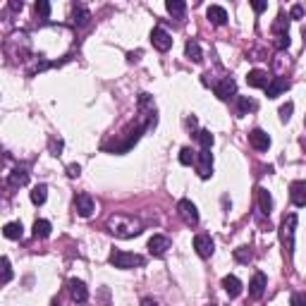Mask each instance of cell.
<instances>
[{"label":"cell","instance_id":"obj_32","mask_svg":"<svg viewBox=\"0 0 306 306\" xmlns=\"http://www.w3.org/2000/svg\"><path fill=\"white\" fill-rule=\"evenodd\" d=\"M194 160H197V156H194V151L191 149H182L180 151V163L182 165H191Z\"/></svg>","mask_w":306,"mask_h":306},{"label":"cell","instance_id":"obj_7","mask_svg":"<svg viewBox=\"0 0 306 306\" xmlns=\"http://www.w3.org/2000/svg\"><path fill=\"white\" fill-rule=\"evenodd\" d=\"M74 211H77L81 218H91L96 211L94 199L89 197V194H77V199H74Z\"/></svg>","mask_w":306,"mask_h":306},{"label":"cell","instance_id":"obj_22","mask_svg":"<svg viewBox=\"0 0 306 306\" xmlns=\"http://www.w3.org/2000/svg\"><path fill=\"white\" fill-rule=\"evenodd\" d=\"M273 34L275 36H287V34H290V19H287V17H277V19H275V24H273Z\"/></svg>","mask_w":306,"mask_h":306},{"label":"cell","instance_id":"obj_5","mask_svg":"<svg viewBox=\"0 0 306 306\" xmlns=\"http://www.w3.org/2000/svg\"><path fill=\"white\" fill-rule=\"evenodd\" d=\"M151 43H153V48H158L160 53H165V50L173 48V36L165 32L163 26H156V29L151 32Z\"/></svg>","mask_w":306,"mask_h":306},{"label":"cell","instance_id":"obj_39","mask_svg":"<svg viewBox=\"0 0 306 306\" xmlns=\"http://www.w3.org/2000/svg\"><path fill=\"white\" fill-rule=\"evenodd\" d=\"M290 46V34L287 36H277V48H287Z\"/></svg>","mask_w":306,"mask_h":306},{"label":"cell","instance_id":"obj_28","mask_svg":"<svg viewBox=\"0 0 306 306\" xmlns=\"http://www.w3.org/2000/svg\"><path fill=\"white\" fill-rule=\"evenodd\" d=\"M91 19V15H89L87 8H81V5H74V24H79V26H84V24Z\"/></svg>","mask_w":306,"mask_h":306},{"label":"cell","instance_id":"obj_37","mask_svg":"<svg viewBox=\"0 0 306 306\" xmlns=\"http://www.w3.org/2000/svg\"><path fill=\"white\" fill-rule=\"evenodd\" d=\"M292 306H306L304 294H292Z\"/></svg>","mask_w":306,"mask_h":306},{"label":"cell","instance_id":"obj_26","mask_svg":"<svg viewBox=\"0 0 306 306\" xmlns=\"http://www.w3.org/2000/svg\"><path fill=\"white\" fill-rule=\"evenodd\" d=\"M259 206H261V211L266 213V215L273 211V199H270V194H268L266 189H259Z\"/></svg>","mask_w":306,"mask_h":306},{"label":"cell","instance_id":"obj_23","mask_svg":"<svg viewBox=\"0 0 306 306\" xmlns=\"http://www.w3.org/2000/svg\"><path fill=\"white\" fill-rule=\"evenodd\" d=\"M50 222L48 220H36L34 222V237H41V239H46V237H50Z\"/></svg>","mask_w":306,"mask_h":306},{"label":"cell","instance_id":"obj_40","mask_svg":"<svg viewBox=\"0 0 306 306\" xmlns=\"http://www.w3.org/2000/svg\"><path fill=\"white\" fill-rule=\"evenodd\" d=\"M22 8H24L22 0H19V3H17V0H12V3H10V10H12V12H19Z\"/></svg>","mask_w":306,"mask_h":306},{"label":"cell","instance_id":"obj_2","mask_svg":"<svg viewBox=\"0 0 306 306\" xmlns=\"http://www.w3.org/2000/svg\"><path fill=\"white\" fill-rule=\"evenodd\" d=\"M110 232L118 237H132V235H139L142 230H139V222H134V220H129L125 225V218H110Z\"/></svg>","mask_w":306,"mask_h":306},{"label":"cell","instance_id":"obj_33","mask_svg":"<svg viewBox=\"0 0 306 306\" xmlns=\"http://www.w3.org/2000/svg\"><path fill=\"white\" fill-rule=\"evenodd\" d=\"M249 110H256V101L242 96V98H239V113H249Z\"/></svg>","mask_w":306,"mask_h":306},{"label":"cell","instance_id":"obj_24","mask_svg":"<svg viewBox=\"0 0 306 306\" xmlns=\"http://www.w3.org/2000/svg\"><path fill=\"white\" fill-rule=\"evenodd\" d=\"M165 8H168L170 15L182 17L184 12H187V3H182V0H168V3H165Z\"/></svg>","mask_w":306,"mask_h":306},{"label":"cell","instance_id":"obj_20","mask_svg":"<svg viewBox=\"0 0 306 306\" xmlns=\"http://www.w3.org/2000/svg\"><path fill=\"white\" fill-rule=\"evenodd\" d=\"M10 187H24L26 182H29V173L24 170V168H17V170H12L10 173Z\"/></svg>","mask_w":306,"mask_h":306},{"label":"cell","instance_id":"obj_38","mask_svg":"<svg viewBox=\"0 0 306 306\" xmlns=\"http://www.w3.org/2000/svg\"><path fill=\"white\" fill-rule=\"evenodd\" d=\"M252 8H254V12H263V10L268 8V3H261V0H254V3H252Z\"/></svg>","mask_w":306,"mask_h":306},{"label":"cell","instance_id":"obj_27","mask_svg":"<svg viewBox=\"0 0 306 306\" xmlns=\"http://www.w3.org/2000/svg\"><path fill=\"white\" fill-rule=\"evenodd\" d=\"M46 199H48V187H46V184L34 187V191H32V201H34V204H36V206L46 204Z\"/></svg>","mask_w":306,"mask_h":306},{"label":"cell","instance_id":"obj_1","mask_svg":"<svg viewBox=\"0 0 306 306\" xmlns=\"http://www.w3.org/2000/svg\"><path fill=\"white\" fill-rule=\"evenodd\" d=\"M108 261L115 268H122V270H129V268H134V266H144V256H139V254H127V252H122V249H113Z\"/></svg>","mask_w":306,"mask_h":306},{"label":"cell","instance_id":"obj_15","mask_svg":"<svg viewBox=\"0 0 306 306\" xmlns=\"http://www.w3.org/2000/svg\"><path fill=\"white\" fill-rule=\"evenodd\" d=\"M268 81H270V79H268V74L263 70H252L246 74V84L252 89H266Z\"/></svg>","mask_w":306,"mask_h":306},{"label":"cell","instance_id":"obj_13","mask_svg":"<svg viewBox=\"0 0 306 306\" xmlns=\"http://www.w3.org/2000/svg\"><path fill=\"white\" fill-rule=\"evenodd\" d=\"M249 144H252L256 151H268L270 149V136H268L263 129H254V132L249 134Z\"/></svg>","mask_w":306,"mask_h":306},{"label":"cell","instance_id":"obj_12","mask_svg":"<svg viewBox=\"0 0 306 306\" xmlns=\"http://www.w3.org/2000/svg\"><path fill=\"white\" fill-rule=\"evenodd\" d=\"M168 249H170V239H168V237L153 235V237L149 239V252H151V256H163Z\"/></svg>","mask_w":306,"mask_h":306},{"label":"cell","instance_id":"obj_21","mask_svg":"<svg viewBox=\"0 0 306 306\" xmlns=\"http://www.w3.org/2000/svg\"><path fill=\"white\" fill-rule=\"evenodd\" d=\"M3 235L8 237V239H22V235H24L22 222H8V225L3 228Z\"/></svg>","mask_w":306,"mask_h":306},{"label":"cell","instance_id":"obj_16","mask_svg":"<svg viewBox=\"0 0 306 306\" xmlns=\"http://www.w3.org/2000/svg\"><path fill=\"white\" fill-rule=\"evenodd\" d=\"M70 294L72 299L77 301V304H84L89 299V290H87V285L81 283V280H70Z\"/></svg>","mask_w":306,"mask_h":306},{"label":"cell","instance_id":"obj_19","mask_svg":"<svg viewBox=\"0 0 306 306\" xmlns=\"http://www.w3.org/2000/svg\"><path fill=\"white\" fill-rule=\"evenodd\" d=\"M184 53H187L189 60H194V63H201L204 60V53H201V46H199V41H187V46H184Z\"/></svg>","mask_w":306,"mask_h":306},{"label":"cell","instance_id":"obj_35","mask_svg":"<svg viewBox=\"0 0 306 306\" xmlns=\"http://www.w3.org/2000/svg\"><path fill=\"white\" fill-rule=\"evenodd\" d=\"M67 175H70V177H79V175H81V168H79L77 163L67 165Z\"/></svg>","mask_w":306,"mask_h":306},{"label":"cell","instance_id":"obj_31","mask_svg":"<svg viewBox=\"0 0 306 306\" xmlns=\"http://www.w3.org/2000/svg\"><path fill=\"white\" fill-rule=\"evenodd\" d=\"M235 259L239 261V263H249V261H252V249H249V246H239V249H235Z\"/></svg>","mask_w":306,"mask_h":306},{"label":"cell","instance_id":"obj_34","mask_svg":"<svg viewBox=\"0 0 306 306\" xmlns=\"http://www.w3.org/2000/svg\"><path fill=\"white\" fill-rule=\"evenodd\" d=\"M292 110H294V105H292L290 101H287L283 108H280V120H283V122H287V120L292 118Z\"/></svg>","mask_w":306,"mask_h":306},{"label":"cell","instance_id":"obj_41","mask_svg":"<svg viewBox=\"0 0 306 306\" xmlns=\"http://www.w3.org/2000/svg\"><path fill=\"white\" fill-rule=\"evenodd\" d=\"M142 306H158V304H156V301H153V299H144V301H142Z\"/></svg>","mask_w":306,"mask_h":306},{"label":"cell","instance_id":"obj_11","mask_svg":"<svg viewBox=\"0 0 306 306\" xmlns=\"http://www.w3.org/2000/svg\"><path fill=\"white\" fill-rule=\"evenodd\" d=\"M266 285H268L266 275H263V273H254L252 283H249V297H252V299H261V297H263V292H266Z\"/></svg>","mask_w":306,"mask_h":306},{"label":"cell","instance_id":"obj_36","mask_svg":"<svg viewBox=\"0 0 306 306\" xmlns=\"http://www.w3.org/2000/svg\"><path fill=\"white\" fill-rule=\"evenodd\" d=\"M290 17L292 19H301V17H304V8H301V5H294L292 12H290Z\"/></svg>","mask_w":306,"mask_h":306},{"label":"cell","instance_id":"obj_17","mask_svg":"<svg viewBox=\"0 0 306 306\" xmlns=\"http://www.w3.org/2000/svg\"><path fill=\"white\" fill-rule=\"evenodd\" d=\"M222 287H225V292L230 294V299L242 294V283H239V277H235V275H225V277H222Z\"/></svg>","mask_w":306,"mask_h":306},{"label":"cell","instance_id":"obj_8","mask_svg":"<svg viewBox=\"0 0 306 306\" xmlns=\"http://www.w3.org/2000/svg\"><path fill=\"white\" fill-rule=\"evenodd\" d=\"M194 249H197V254L201 256V259H211L213 249H215L211 235H197L194 237Z\"/></svg>","mask_w":306,"mask_h":306},{"label":"cell","instance_id":"obj_30","mask_svg":"<svg viewBox=\"0 0 306 306\" xmlns=\"http://www.w3.org/2000/svg\"><path fill=\"white\" fill-rule=\"evenodd\" d=\"M34 10H36V15H39L41 19H48V17H50V3H48V0H39V3L34 5Z\"/></svg>","mask_w":306,"mask_h":306},{"label":"cell","instance_id":"obj_3","mask_svg":"<svg viewBox=\"0 0 306 306\" xmlns=\"http://www.w3.org/2000/svg\"><path fill=\"white\" fill-rule=\"evenodd\" d=\"M177 213H180V218L184 220L187 225H199V211H197V206L191 204L189 199L177 201Z\"/></svg>","mask_w":306,"mask_h":306},{"label":"cell","instance_id":"obj_14","mask_svg":"<svg viewBox=\"0 0 306 306\" xmlns=\"http://www.w3.org/2000/svg\"><path fill=\"white\" fill-rule=\"evenodd\" d=\"M287 79L285 77H273L270 81H268V87H266V94H268V98H277V96L283 94V91H287Z\"/></svg>","mask_w":306,"mask_h":306},{"label":"cell","instance_id":"obj_9","mask_svg":"<svg viewBox=\"0 0 306 306\" xmlns=\"http://www.w3.org/2000/svg\"><path fill=\"white\" fill-rule=\"evenodd\" d=\"M290 199L292 204L297 206V208H301V206H306V182L297 180L290 184Z\"/></svg>","mask_w":306,"mask_h":306},{"label":"cell","instance_id":"obj_42","mask_svg":"<svg viewBox=\"0 0 306 306\" xmlns=\"http://www.w3.org/2000/svg\"><path fill=\"white\" fill-rule=\"evenodd\" d=\"M208 306H215V304H208Z\"/></svg>","mask_w":306,"mask_h":306},{"label":"cell","instance_id":"obj_10","mask_svg":"<svg viewBox=\"0 0 306 306\" xmlns=\"http://www.w3.org/2000/svg\"><path fill=\"white\" fill-rule=\"evenodd\" d=\"M294 228H297V215L292 213V215H287L283 222V242L287 244L290 252H292V246H294Z\"/></svg>","mask_w":306,"mask_h":306},{"label":"cell","instance_id":"obj_4","mask_svg":"<svg viewBox=\"0 0 306 306\" xmlns=\"http://www.w3.org/2000/svg\"><path fill=\"white\" fill-rule=\"evenodd\" d=\"M194 163H197V168H199V177H201V180H208L213 175V153L211 151L201 149Z\"/></svg>","mask_w":306,"mask_h":306},{"label":"cell","instance_id":"obj_25","mask_svg":"<svg viewBox=\"0 0 306 306\" xmlns=\"http://www.w3.org/2000/svg\"><path fill=\"white\" fill-rule=\"evenodd\" d=\"M12 266H10V261L5 256H0V283H10L12 280Z\"/></svg>","mask_w":306,"mask_h":306},{"label":"cell","instance_id":"obj_18","mask_svg":"<svg viewBox=\"0 0 306 306\" xmlns=\"http://www.w3.org/2000/svg\"><path fill=\"white\" fill-rule=\"evenodd\" d=\"M206 17H208L215 26H222V24L228 22V12H225V8H220V5H211V8L206 10Z\"/></svg>","mask_w":306,"mask_h":306},{"label":"cell","instance_id":"obj_29","mask_svg":"<svg viewBox=\"0 0 306 306\" xmlns=\"http://www.w3.org/2000/svg\"><path fill=\"white\" fill-rule=\"evenodd\" d=\"M197 139H199V144H201V149L211 151V146H213V134L208 132V129H201V132H197Z\"/></svg>","mask_w":306,"mask_h":306},{"label":"cell","instance_id":"obj_6","mask_svg":"<svg viewBox=\"0 0 306 306\" xmlns=\"http://www.w3.org/2000/svg\"><path fill=\"white\" fill-rule=\"evenodd\" d=\"M235 94H237V84H235V79L232 77L220 79L218 84H215V96H218L220 101H230Z\"/></svg>","mask_w":306,"mask_h":306}]
</instances>
